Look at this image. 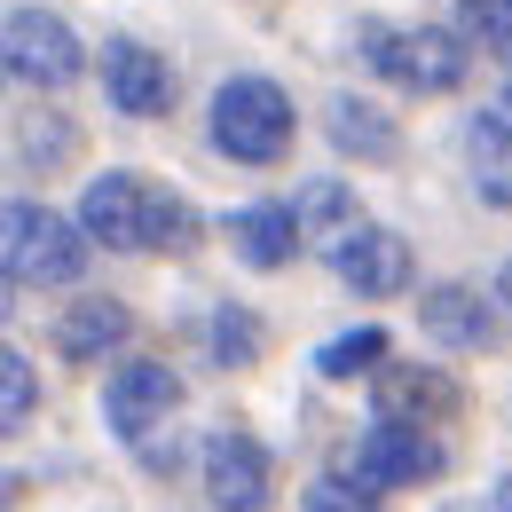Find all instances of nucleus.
Wrapping results in <instances>:
<instances>
[{"mask_svg":"<svg viewBox=\"0 0 512 512\" xmlns=\"http://www.w3.org/2000/svg\"><path fill=\"white\" fill-rule=\"evenodd\" d=\"M79 229L87 245H111V253H182L197 237L190 197H174L150 174H95L79 197Z\"/></svg>","mask_w":512,"mask_h":512,"instance_id":"f257e3e1","label":"nucleus"},{"mask_svg":"<svg viewBox=\"0 0 512 512\" xmlns=\"http://www.w3.org/2000/svg\"><path fill=\"white\" fill-rule=\"evenodd\" d=\"M87 229L71 221V213H48V205H32V197H16V205H0V276L8 284H24V292H64L87 276Z\"/></svg>","mask_w":512,"mask_h":512,"instance_id":"f03ea898","label":"nucleus"},{"mask_svg":"<svg viewBox=\"0 0 512 512\" xmlns=\"http://www.w3.org/2000/svg\"><path fill=\"white\" fill-rule=\"evenodd\" d=\"M292 134H300V119H292V95L276 79L245 71V79H221L213 87V142L237 166H276L292 150Z\"/></svg>","mask_w":512,"mask_h":512,"instance_id":"7ed1b4c3","label":"nucleus"},{"mask_svg":"<svg viewBox=\"0 0 512 512\" xmlns=\"http://www.w3.org/2000/svg\"><path fill=\"white\" fill-rule=\"evenodd\" d=\"M363 56L410 95H449L473 71V48L457 40V24H363Z\"/></svg>","mask_w":512,"mask_h":512,"instance_id":"20e7f679","label":"nucleus"},{"mask_svg":"<svg viewBox=\"0 0 512 512\" xmlns=\"http://www.w3.org/2000/svg\"><path fill=\"white\" fill-rule=\"evenodd\" d=\"M0 71L56 95V87H71V79L87 71V48H79V32H71L56 8H16V16L0 24Z\"/></svg>","mask_w":512,"mask_h":512,"instance_id":"39448f33","label":"nucleus"},{"mask_svg":"<svg viewBox=\"0 0 512 512\" xmlns=\"http://www.w3.org/2000/svg\"><path fill=\"white\" fill-rule=\"evenodd\" d=\"M442 473V442L426 426H402V418H379L363 442L347 449V481L363 497H394V489H418Z\"/></svg>","mask_w":512,"mask_h":512,"instance_id":"423d86ee","label":"nucleus"},{"mask_svg":"<svg viewBox=\"0 0 512 512\" xmlns=\"http://www.w3.org/2000/svg\"><path fill=\"white\" fill-rule=\"evenodd\" d=\"M331 268H339V284H347L355 300H394V292H410V276H418L410 237H394L379 221H347V229L331 237Z\"/></svg>","mask_w":512,"mask_h":512,"instance_id":"0eeeda50","label":"nucleus"},{"mask_svg":"<svg viewBox=\"0 0 512 512\" xmlns=\"http://www.w3.org/2000/svg\"><path fill=\"white\" fill-rule=\"evenodd\" d=\"M197 473H205V497H213V512H268L276 465H268V449H260L253 434L221 426L213 442L197 449Z\"/></svg>","mask_w":512,"mask_h":512,"instance_id":"6e6552de","label":"nucleus"},{"mask_svg":"<svg viewBox=\"0 0 512 512\" xmlns=\"http://www.w3.org/2000/svg\"><path fill=\"white\" fill-rule=\"evenodd\" d=\"M182 410V379H174V363H119L111 386H103V418H111V434L119 442H150L166 418Z\"/></svg>","mask_w":512,"mask_h":512,"instance_id":"1a4fd4ad","label":"nucleus"},{"mask_svg":"<svg viewBox=\"0 0 512 512\" xmlns=\"http://www.w3.org/2000/svg\"><path fill=\"white\" fill-rule=\"evenodd\" d=\"M103 87H111V111H127V119H166L174 111V64L142 40L103 48Z\"/></svg>","mask_w":512,"mask_h":512,"instance_id":"9d476101","label":"nucleus"},{"mask_svg":"<svg viewBox=\"0 0 512 512\" xmlns=\"http://www.w3.org/2000/svg\"><path fill=\"white\" fill-rule=\"evenodd\" d=\"M229 253L260 268V276H276V268H292L300 260V221H292V205H237L229 213Z\"/></svg>","mask_w":512,"mask_h":512,"instance_id":"9b49d317","label":"nucleus"},{"mask_svg":"<svg viewBox=\"0 0 512 512\" xmlns=\"http://www.w3.org/2000/svg\"><path fill=\"white\" fill-rule=\"evenodd\" d=\"M457 410V386L426 363H379V418H402V426H442Z\"/></svg>","mask_w":512,"mask_h":512,"instance_id":"f8f14e48","label":"nucleus"},{"mask_svg":"<svg viewBox=\"0 0 512 512\" xmlns=\"http://www.w3.org/2000/svg\"><path fill=\"white\" fill-rule=\"evenodd\" d=\"M418 331H426L434 347H489V339H497V316H489V300H481L473 284H434V292L418 300Z\"/></svg>","mask_w":512,"mask_h":512,"instance_id":"ddd939ff","label":"nucleus"},{"mask_svg":"<svg viewBox=\"0 0 512 512\" xmlns=\"http://www.w3.org/2000/svg\"><path fill=\"white\" fill-rule=\"evenodd\" d=\"M134 316L119 300H71L64 316H56V355L64 363H103V355H119L127 347Z\"/></svg>","mask_w":512,"mask_h":512,"instance_id":"4468645a","label":"nucleus"},{"mask_svg":"<svg viewBox=\"0 0 512 512\" xmlns=\"http://www.w3.org/2000/svg\"><path fill=\"white\" fill-rule=\"evenodd\" d=\"M323 134L347 150V158H371V166H386L394 150H402V134H394V119H386L379 103H363V95H339L331 111H323Z\"/></svg>","mask_w":512,"mask_h":512,"instance_id":"2eb2a0df","label":"nucleus"},{"mask_svg":"<svg viewBox=\"0 0 512 512\" xmlns=\"http://www.w3.org/2000/svg\"><path fill=\"white\" fill-rule=\"evenodd\" d=\"M465 158H473V190L489 205H512V111H481L465 127Z\"/></svg>","mask_w":512,"mask_h":512,"instance_id":"dca6fc26","label":"nucleus"},{"mask_svg":"<svg viewBox=\"0 0 512 512\" xmlns=\"http://www.w3.org/2000/svg\"><path fill=\"white\" fill-rule=\"evenodd\" d=\"M386 363V331L379 323H363V331H339V339H323V355H316V371L331 386H347V379H371Z\"/></svg>","mask_w":512,"mask_h":512,"instance_id":"f3484780","label":"nucleus"},{"mask_svg":"<svg viewBox=\"0 0 512 512\" xmlns=\"http://www.w3.org/2000/svg\"><path fill=\"white\" fill-rule=\"evenodd\" d=\"M32 410H40V371L0 339V442H8V434H24V418H32Z\"/></svg>","mask_w":512,"mask_h":512,"instance_id":"a211bd4d","label":"nucleus"},{"mask_svg":"<svg viewBox=\"0 0 512 512\" xmlns=\"http://www.w3.org/2000/svg\"><path fill=\"white\" fill-rule=\"evenodd\" d=\"M292 221H300V237H339V229L355 221L347 182H308V190L292 197Z\"/></svg>","mask_w":512,"mask_h":512,"instance_id":"6ab92c4d","label":"nucleus"},{"mask_svg":"<svg viewBox=\"0 0 512 512\" xmlns=\"http://www.w3.org/2000/svg\"><path fill=\"white\" fill-rule=\"evenodd\" d=\"M457 40L481 56H512V0H457Z\"/></svg>","mask_w":512,"mask_h":512,"instance_id":"aec40b11","label":"nucleus"},{"mask_svg":"<svg viewBox=\"0 0 512 512\" xmlns=\"http://www.w3.org/2000/svg\"><path fill=\"white\" fill-rule=\"evenodd\" d=\"M205 339H213V363H221V371H245V363H260V323L245 316V308H213Z\"/></svg>","mask_w":512,"mask_h":512,"instance_id":"412c9836","label":"nucleus"},{"mask_svg":"<svg viewBox=\"0 0 512 512\" xmlns=\"http://www.w3.org/2000/svg\"><path fill=\"white\" fill-rule=\"evenodd\" d=\"M308 512H379V497H363L355 481H339V473H323V481H308V497H300Z\"/></svg>","mask_w":512,"mask_h":512,"instance_id":"4be33fe9","label":"nucleus"},{"mask_svg":"<svg viewBox=\"0 0 512 512\" xmlns=\"http://www.w3.org/2000/svg\"><path fill=\"white\" fill-rule=\"evenodd\" d=\"M16 489H24V481H16V473H0V512L16 505Z\"/></svg>","mask_w":512,"mask_h":512,"instance_id":"5701e85b","label":"nucleus"},{"mask_svg":"<svg viewBox=\"0 0 512 512\" xmlns=\"http://www.w3.org/2000/svg\"><path fill=\"white\" fill-rule=\"evenodd\" d=\"M497 300H505V316H512V260H505V276H497Z\"/></svg>","mask_w":512,"mask_h":512,"instance_id":"b1692460","label":"nucleus"},{"mask_svg":"<svg viewBox=\"0 0 512 512\" xmlns=\"http://www.w3.org/2000/svg\"><path fill=\"white\" fill-rule=\"evenodd\" d=\"M497 512H512V473H505V481H497Z\"/></svg>","mask_w":512,"mask_h":512,"instance_id":"393cba45","label":"nucleus"},{"mask_svg":"<svg viewBox=\"0 0 512 512\" xmlns=\"http://www.w3.org/2000/svg\"><path fill=\"white\" fill-rule=\"evenodd\" d=\"M8 292H16V284H8V276H0V316H8V308H16V300H8Z\"/></svg>","mask_w":512,"mask_h":512,"instance_id":"a878e982","label":"nucleus"},{"mask_svg":"<svg viewBox=\"0 0 512 512\" xmlns=\"http://www.w3.org/2000/svg\"><path fill=\"white\" fill-rule=\"evenodd\" d=\"M0 79H8V71H0Z\"/></svg>","mask_w":512,"mask_h":512,"instance_id":"bb28decb","label":"nucleus"}]
</instances>
